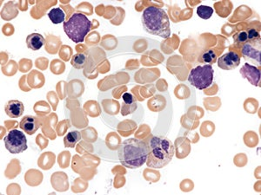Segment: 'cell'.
I'll return each mask as SVG.
<instances>
[{"label": "cell", "instance_id": "obj_1", "mask_svg": "<svg viewBox=\"0 0 261 195\" xmlns=\"http://www.w3.org/2000/svg\"><path fill=\"white\" fill-rule=\"evenodd\" d=\"M159 49V42L151 38L139 36H127L118 38L117 47L107 53L108 59L121 56H138L148 54L153 50Z\"/></svg>", "mask_w": 261, "mask_h": 195}, {"label": "cell", "instance_id": "obj_2", "mask_svg": "<svg viewBox=\"0 0 261 195\" xmlns=\"http://www.w3.org/2000/svg\"><path fill=\"white\" fill-rule=\"evenodd\" d=\"M149 147L144 140L136 138L125 140L118 149L119 161L125 168L137 169L146 163Z\"/></svg>", "mask_w": 261, "mask_h": 195}, {"label": "cell", "instance_id": "obj_3", "mask_svg": "<svg viewBox=\"0 0 261 195\" xmlns=\"http://www.w3.org/2000/svg\"><path fill=\"white\" fill-rule=\"evenodd\" d=\"M149 147L146 165L148 168H165L171 162L175 154V147L167 137L153 135L147 142Z\"/></svg>", "mask_w": 261, "mask_h": 195}, {"label": "cell", "instance_id": "obj_4", "mask_svg": "<svg viewBox=\"0 0 261 195\" xmlns=\"http://www.w3.org/2000/svg\"><path fill=\"white\" fill-rule=\"evenodd\" d=\"M141 23L144 31L162 38L171 36L170 20L165 10L157 6L144 9L141 16Z\"/></svg>", "mask_w": 261, "mask_h": 195}, {"label": "cell", "instance_id": "obj_5", "mask_svg": "<svg viewBox=\"0 0 261 195\" xmlns=\"http://www.w3.org/2000/svg\"><path fill=\"white\" fill-rule=\"evenodd\" d=\"M64 31L68 38L76 44H80L85 40L89 33L92 23L85 14L74 13L63 24Z\"/></svg>", "mask_w": 261, "mask_h": 195}, {"label": "cell", "instance_id": "obj_6", "mask_svg": "<svg viewBox=\"0 0 261 195\" xmlns=\"http://www.w3.org/2000/svg\"><path fill=\"white\" fill-rule=\"evenodd\" d=\"M213 78L214 69L212 65H199L190 72L188 82L196 89L203 90L213 84Z\"/></svg>", "mask_w": 261, "mask_h": 195}, {"label": "cell", "instance_id": "obj_7", "mask_svg": "<svg viewBox=\"0 0 261 195\" xmlns=\"http://www.w3.org/2000/svg\"><path fill=\"white\" fill-rule=\"evenodd\" d=\"M4 147L10 154H17L27 149V139L23 132L12 130L3 138Z\"/></svg>", "mask_w": 261, "mask_h": 195}, {"label": "cell", "instance_id": "obj_8", "mask_svg": "<svg viewBox=\"0 0 261 195\" xmlns=\"http://www.w3.org/2000/svg\"><path fill=\"white\" fill-rule=\"evenodd\" d=\"M261 38L251 39L242 45L241 53L246 61L261 66Z\"/></svg>", "mask_w": 261, "mask_h": 195}, {"label": "cell", "instance_id": "obj_9", "mask_svg": "<svg viewBox=\"0 0 261 195\" xmlns=\"http://www.w3.org/2000/svg\"><path fill=\"white\" fill-rule=\"evenodd\" d=\"M241 65V57L236 52H230L221 56L218 60V66L224 70H232Z\"/></svg>", "mask_w": 261, "mask_h": 195}, {"label": "cell", "instance_id": "obj_10", "mask_svg": "<svg viewBox=\"0 0 261 195\" xmlns=\"http://www.w3.org/2000/svg\"><path fill=\"white\" fill-rule=\"evenodd\" d=\"M240 72L242 77L248 79V82H250L252 85L258 86V87L261 86V70L256 66L245 64Z\"/></svg>", "mask_w": 261, "mask_h": 195}, {"label": "cell", "instance_id": "obj_11", "mask_svg": "<svg viewBox=\"0 0 261 195\" xmlns=\"http://www.w3.org/2000/svg\"><path fill=\"white\" fill-rule=\"evenodd\" d=\"M5 113L10 118H18L22 117L24 112V104L18 100H10L4 108Z\"/></svg>", "mask_w": 261, "mask_h": 195}, {"label": "cell", "instance_id": "obj_12", "mask_svg": "<svg viewBox=\"0 0 261 195\" xmlns=\"http://www.w3.org/2000/svg\"><path fill=\"white\" fill-rule=\"evenodd\" d=\"M19 127H20L21 130L24 131V133H27L29 135H31V134L37 132V130L40 127V124L38 123L36 117L26 116L21 120Z\"/></svg>", "mask_w": 261, "mask_h": 195}, {"label": "cell", "instance_id": "obj_13", "mask_svg": "<svg viewBox=\"0 0 261 195\" xmlns=\"http://www.w3.org/2000/svg\"><path fill=\"white\" fill-rule=\"evenodd\" d=\"M44 37L39 33H31L26 38V45L28 48L32 51H38L45 45Z\"/></svg>", "mask_w": 261, "mask_h": 195}, {"label": "cell", "instance_id": "obj_14", "mask_svg": "<svg viewBox=\"0 0 261 195\" xmlns=\"http://www.w3.org/2000/svg\"><path fill=\"white\" fill-rule=\"evenodd\" d=\"M80 140H81V133H80V132L77 131V130L69 132L65 135V138H64L65 147L73 148V147H75L76 145Z\"/></svg>", "mask_w": 261, "mask_h": 195}, {"label": "cell", "instance_id": "obj_15", "mask_svg": "<svg viewBox=\"0 0 261 195\" xmlns=\"http://www.w3.org/2000/svg\"><path fill=\"white\" fill-rule=\"evenodd\" d=\"M48 17L52 24H61L65 21V13L61 8H53L49 11Z\"/></svg>", "mask_w": 261, "mask_h": 195}, {"label": "cell", "instance_id": "obj_16", "mask_svg": "<svg viewBox=\"0 0 261 195\" xmlns=\"http://www.w3.org/2000/svg\"><path fill=\"white\" fill-rule=\"evenodd\" d=\"M217 61L216 52L213 50H206L202 52V54L199 56V62L206 65H212L215 64Z\"/></svg>", "mask_w": 261, "mask_h": 195}, {"label": "cell", "instance_id": "obj_17", "mask_svg": "<svg viewBox=\"0 0 261 195\" xmlns=\"http://www.w3.org/2000/svg\"><path fill=\"white\" fill-rule=\"evenodd\" d=\"M86 64V56L83 53H78L72 57V65L74 68L80 69L84 68Z\"/></svg>", "mask_w": 261, "mask_h": 195}, {"label": "cell", "instance_id": "obj_18", "mask_svg": "<svg viewBox=\"0 0 261 195\" xmlns=\"http://www.w3.org/2000/svg\"><path fill=\"white\" fill-rule=\"evenodd\" d=\"M213 8L212 7L207 6V5H199L197 8V14L200 18L202 19H209L210 17L213 16Z\"/></svg>", "mask_w": 261, "mask_h": 195}, {"label": "cell", "instance_id": "obj_19", "mask_svg": "<svg viewBox=\"0 0 261 195\" xmlns=\"http://www.w3.org/2000/svg\"><path fill=\"white\" fill-rule=\"evenodd\" d=\"M234 41L238 45H243L246 42L248 41V31L239 32L234 36Z\"/></svg>", "mask_w": 261, "mask_h": 195}, {"label": "cell", "instance_id": "obj_20", "mask_svg": "<svg viewBox=\"0 0 261 195\" xmlns=\"http://www.w3.org/2000/svg\"><path fill=\"white\" fill-rule=\"evenodd\" d=\"M122 99L124 101V103L128 105H131L136 102V98L135 96H132L130 93H125L122 96Z\"/></svg>", "mask_w": 261, "mask_h": 195}]
</instances>
